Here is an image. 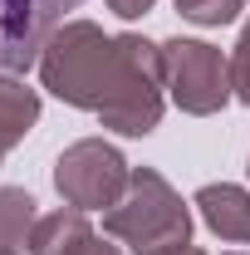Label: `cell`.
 <instances>
[{
  "instance_id": "1",
  "label": "cell",
  "mask_w": 250,
  "mask_h": 255,
  "mask_svg": "<svg viewBox=\"0 0 250 255\" xmlns=\"http://www.w3.org/2000/svg\"><path fill=\"white\" fill-rule=\"evenodd\" d=\"M39 84L123 137H147L167 108L162 44L142 34H103L94 20H64L54 30L39 54Z\"/></svg>"
},
{
  "instance_id": "2",
  "label": "cell",
  "mask_w": 250,
  "mask_h": 255,
  "mask_svg": "<svg viewBox=\"0 0 250 255\" xmlns=\"http://www.w3.org/2000/svg\"><path fill=\"white\" fill-rule=\"evenodd\" d=\"M103 231L132 255H172L191 246V211L152 167H132L127 191L103 211Z\"/></svg>"
},
{
  "instance_id": "3",
  "label": "cell",
  "mask_w": 250,
  "mask_h": 255,
  "mask_svg": "<svg viewBox=\"0 0 250 255\" xmlns=\"http://www.w3.org/2000/svg\"><path fill=\"white\" fill-rule=\"evenodd\" d=\"M162 74L172 103L191 118H211L231 98V59L206 39H167L162 44Z\"/></svg>"
},
{
  "instance_id": "4",
  "label": "cell",
  "mask_w": 250,
  "mask_h": 255,
  "mask_svg": "<svg viewBox=\"0 0 250 255\" xmlns=\"http://www.w3.org/2000/svg\"><path fill=\"white\" fill-rule=\"evenodd\" d=\"M127 177H132V167L103 137H84V142L64 147L59 162H54V187H59L64 206H74L84 216L89 211H108L127 191Z\"/></svg>"
},
{
  "instance_id": "5",
  "label": "cell",
  "mask_w": 250,
  "mask_h": 255,
  "mask_svg": "<svg viewBox=\"0 0 250 255\" xmlns=\"http://www.w3.org/2000/svg\"><path fill=\"white\" fill-rule=\"evenodd\" d=\"M79 5L84 0H0V74L15 79L30 64H39L64 15Z\"/></svg>"
},
{
  "instance_id": "6",
  "label": "cell",
  "mask_w": 250,
  "mask_h": 255,
  "mask_svg": "<svg viewBox=\"0 0 250 255\" xmlns=\"http://www.w3.org/2000/svg\"><path fill=\"white\" fill-rule=\"evenodd\" d=\"M30 255H123L113 241H103L84 211L59 206L49 216H39L30 231Z\"/></svg>"
},
{
  "instance_id": "7",
  "label": "cell",
  "mask_w": 250,
  "mask_h": 255,
  "mask_svg": "<svg viewBox=\"0 0 250 255\" xmlns=\"http://www.w3.org/2000/svg\"><path fill=\"white\" fill-rule=\"evenodd\" d=\"M191 206L201 211V221L211 226L221 241H231V246H250V191L246 187L211 182V187L196 191Z\"/></svg>"
},
{
  "instance_id": "8",
  "label": "cell",
  "mask_w": 250,
  "mask_h": 255,
  "mask_svg": "<svg viewBox=\"0 0 250 255\" xmlns=\"http://www.w3.org/2000/svg\"><path fill=\"white\" fill-rule=\"evenodd\" d=\"M39 123V94L30 84L0 74V162L10 157L15 142H25V132Z\"/></svg>"
},
{
  "instance_id": "9",
  "label": "cell",
  "mask_w": 250,
  "mask_h": 255,
  "mask_svg": "<svg viewBox=\"0 0 250 255\" xmlns=\"http://www.w3.org/2000/svg\"><path fill=\"white\" fill-rule=\"evenodd\" d=\"M34 221H39V211H34L30 191L25 187H0V246H10V251L30 246Z\"/></svg>"
},
{
  "instance_id": "10",
  "label": "cell",
  "mask_w": 250,
  "mask_h": 255,
  "mask_svg": "<svg viewBox=\"0 0 250 255\" xmlns=\"http://www.w3.org/2000/svg\"><path fill=\"white\" fill-rule=\"evenodd\" d=\"M172 5H177V15L191 20V25H231L246 0H172Z\"/></svg>"
},
{
  "instance_id": "11",
  "label": "cell",
  "mask_w": 250,
  "mask_h": 255,
  "mask_svg": "<svg viewBox=\"0 0 250 255\" xmlns=\"http://www.w3.org/2000/svg\"><path fill=\"white\" fill-rule=\"evenodd\" d=\"M231 94L250 108V20L241 30V39H236V49H231Z\"/></svg>"
},
{
  "instance_id": "12",
  "label": "cell",
  "mask_w": 250,
  "mask_h": 255,
  "mask_svg": "<svg viewBox=\"0 0 250 255\" xmlns=\"http://www.w3.org/2000/svg\"><path fill=\"white\" fill-rule=\"evenodd\" d=\"M157 0H108V10L113 15H123V20H137V15H147Z\"/></svg>"
},
{
  "instance_id": "13",
  "label": "cell",
  "mask_w": 250,
  "mask_h": 255,
  "mask_svg": "<svg viewBox=\"0 0 250 255\" xmlns=\"http://www.w3.org/2000/svg\"><path fill=\"white\" fill-rule=\"evenodd\" d=\"M172 255H206V251H196V246H182V251H172Z\"/></svg>"
},
{
  "instance_id": "14",
  "label": "cell",
  "mask_w": 250,
  "mask_h": 255,
  "mask_svg": "<svg viewBox=\"0 0 250 255\" xmlns=\"http://www.w3.org/2000/svg\"><path fill=\"white\" fill-rule=\"evenodd\" d=\"M0 255H20V251H10V246H0Z\"/></svg>"
},
{
  "instance_id": "15",
  "label": "cell",
  "mask_w": 250,
  "mask_h": 255,
  "mask_svg": "<svg viewBox=\"0 0 250 255\" xmlns=\"http://www.w3.org/2000/svg\"><path fill=\"white\" fill-rule=\"evenodd\" d=\"M226 255H250V251H226Z\"/></svg>"
}]
</instances>
